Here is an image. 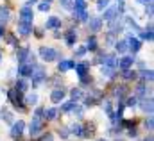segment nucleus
Segmentation results:
<instances>
[{
  "instance_id": "f257e3e1",
  "label": "nucleus",
  "mask_w": 154,
  "mask_h": 141,
  "mask_svg": "<svg viewBox=\"0 0 154 141\" xmlns=\"http://www.w3.org/2000/svg\"><path fill=\"white\" fill-rule=\"evenodd\" d=\"M7 97H9L11 104L16 107L18 111H25V106H23V95H22L20 91H16V89H9Z\"/></svg>"
},
{
  "instance_id": "f03ea898",
  "label": "nucleus",
  "mask_w": 154,
  "mask_h": 141,
  "mask_svg": "<svg viewBox=\"0 0 154 141\" xmlns=\"http://www.w3.org/2000/svg\"><path fill=\"white\" fill-rule=\"evenodd\" d=\"M39 57H41L43 61L50 63V61H56V59L59 57V52H57L56 48H52V46H41V48H39Z\"/></svg>"
},
{
  "instance_id": "7ed1b4c3",
  "label": "nucleus",
  "mask_w": 154,
  "mask_h": 141,
  "mask_svg": "<svg viewBox=\"0 0 154 141\" xmlns=\"http://www.w3.org/2000/svg\"><path fill=\"white\" fill-rule=\"evenodd\" d=\"M31 79H32V86H39V84L47 79V71H45V68H43V66H36V64H34V70H32Z\"/></svg>"
},
{
  "instance_id": "20e7f679",
  "label": "nucleus",
  "mask_w": 154,
  "mask_h": 141,
  "mask_svg": "<svg viewBox=\"0 0 154 141\" xmlns=\"http://www.w3.org/2000/svg\"><path fill=\"white\" fill-rule=\"evenodd\" d=\"M32 20H34V13H32V9H31L29 5H23V7L20 9V20H18V22L32 23Z\"/></svg>"
},
{
  "instance_id": "39448f33",
  "label": "nucleus",
  "mask_w": 154,
  "mask_h": 141,
  "mask_svg": "<svg viewBox=\"0 0 154 141\" xmlns=\"http://www.w3.org/2000/svg\"><path fill=\"white\" fill-rule=\"evenodd\" d=\"M41 129H43V118L34 116L32 122H31V125H29V132H31V136H38L39 132H41Z\"/></svg>"
},
{
  "instance_id": "423d86ee",
  "label": "nucleus",
  "mask_w": 154,
  "mask_h": 141,
  "mask_svg": "<svg viewBox=\"0 0 154 141\" xmlns=\"http://www.w3.org/2000/svg\"><path fill=\"white\" fill-rule=\"evenodd\" d=\"M25 130V122L23 120H18V122H13V127H11V136L13 138H20Z\"/></svg>"
},
{
  "instance_id": "0eeeda50",
  "label": "nucleus",
  "mask_w": 154,
  "mask_h": 141,
  "mask_svg": "<svg viewBox=\"0 0 154 141\" xmlns=\"http://www.w3.org/2000/svg\"><path fill=\"white\" fill-rule=\"evenodd\" d=\"M125 41H127V48H129L133 54L140 52V48H142V43H140V39H138V38H134L133 34H129Z\"/></svg>"
},
{
  "instance_id": "6e6552de",
  "label": "nucleus",
  "mask_w": 154,
  "mask_h": 141,
  "mask_svg": "<svg viewBox=\"0 0 154 141\" xmlns=\"http://www.w3.org/2000/svg\"><path fill=\"white\" fill-rule=\"evenodd\" d=\"M29 56H31L29 46H22V48H18V52H16V59H18V63H20V64L29 63Z\"/></svg>"
},
{
  "instance_id": "1a4fd4ad",
  "label": "nucleus",
  "mask_w": 154,
  "mask_h": 141,
  "mask_svg": "<svg viewBox=\"0 0 154 141\" xmlns=\"http://www.w3.org/2000/svg\"><path fill=\"white\" fill-rule=\"evenodd\" d=\"M65 97H66V93H65V89H63V88H56V89H52V93H50V100H52L54 104L63 102V100H65Z\"/></svg>"
},
{
  "instance_id": "9d476101",
  "label": "nucleus",
  "mask_w": 154,
  "mask_h": 141,
  "mask_svg": "<svg viewBox=\"0 0 154 141\" xmlns=\"http://www.w3.org/2000/svg\"><path fill=\"white\" fill-rule=\"evenodd\" d=\"M133 64H134V57H131V56H124L120 61H116V66H118L122 71H124V70H129Z\"/></svg>"
},
{
  "instance_id": "9b49d317",
  "label": "nucleus",
  "mask_w": 154,
  "mask_h": 141,
  "mask_svg": "<svg viewBox=\"0 0 154 141\" xmlns=\"http://www.w3.org/2000/svg\"><path fill=\"white\" fill-rule=\"evenodd\" d=\"M32 70H34V64H27V63H23V64L18 66V75H20L22 79H27V77L32 75Z\"/></svg>"
},
{
  "instance_id": "f8f14e48",
  "label": "nucleus",
  "mask_w": 154,
  "mask_h": 141,
  "mask_svg": "<svg viewBox=\"0 0 154 141\" xmlns=\"http://www.w3.org/2000/svg\"><path fill=\"white\" fill-rule=\"evenodd\" d=\"M118 7L116 5H113V7H106V11H104V20L106 22H111V20H115V18H118Z\"/></svg>"
},
{
  "instance_id": "ddd939ff",
  "label": "nucleus",
  "mask_w": 154,
  "mask_h": 141,
  "mask_svg": "<svg viewBox=\"0 0 154 141\" xmlns=\"http://www.w3.org/2000/svg\"><path fill=\"white\" fill-rule=\"evenodd\" d=\"M18 32L22 36H29L32 32V23H25V22H18Z\"/></svg>"
},
{
  "instance_id": "4468645a",
  "label": "nucleus",
  "mask_w": 154,
  "mask_h": 141,
  "mask_svg": "<svg viewBox=\"0 0 154 141\" xmlns=\"http://www.w3.org/2000/svg\"><path fill=\"white\" fill-rule=\"evenodd\" d=\"M74 68H75L77 75H79V79H82V77H86V75H88L90 64H88V63H79V64H75Z\"/></svg>"
},
{
  "instance_id": "2eb2a0df",
  "label": "nucleus",
  "mask_w": 154,
  "mask_h": 141,
  "mask_svg": "<svg viewBox=\"0 0 154 141\" xmlns=\"http://www.w3.org/2000/svg\"><path fill=\"white\" fill-rule=\"evenodd\" d=\"M102 66H108V68H113L115 70V66H116V57H115V54H108V56H104L102 57Z\"/></svg>"
},
{
  "instance_id": "dca6fc26",
  "label": "nucleus",
  "mask_w": 154,
  "mask_h": 141,
  "mask_svg": "<svg viewBox=\"0 0 154 141\" xmlns=\"http://www.w3.org/2000/svg\"><path fill=\"white\" fill-rule=\"evenodd\" d=\"M88 25H90V31L91 32H99L100 27H102V20L100 18H90L88 20Z\"/></svg>"
},
{
  "instance_id": "f3484780",
  "label": "nucleus",
  "mask_w": 154,
  "mask_h": 141,
  "mask_svg": "<svg viewBox=\"0 0 154 141\" xmlns=\"http://www.w3.org/2000/svg\"><path fill=\"white\" fill-rule=\"evenodd\" d=\"M74 66H75V63H74V61L63 59V61H59V64H57V70H59V71H68V70H72Z\"/></svg>"
},
{
  "instance_id": "a211bd4d",
  "label": "nucleus",
  "mask_w": 154,
  "mask_h": 141,
  "mask_svg": "<svg viewBox=\"0 0 154 141\" xmlns=\"http://www.w3.org/2000/svg\"><path fill=\"white\" fill-rule=\"evenodd\" d=\"M45 27H47V29H57V27H61V20H59L57 16H50V18L45 22Z\"/></svg>"
},
{
  "instance_id": "6ab92c4d",
  "label": "nucleus",
  "mask_w": 154,
  "mask_h": 141,
  "mask_svg": "<svg viewBox=\"0 0 154 141\" xmlns=\"http://www.w3.org/2000/svg\"><path fill=\"white\" fill-rule=\"evenodd\" d=\"M140 107H142V111H145V112L152 114V98H151V97H149V98H142Z\"/></svg>"
},
{
  "instance_id": "aec40b11",
  "label": "nucleus",
  "mask_w": 154,
  "mask_h": 141,
  "mask_svg": "<svg viewBox=\"0 0 154 141\" xmlns=\"http://www.w3.org/2000/svg\"><path fill=\"white\" fill-rule=\"evenodd\" d=\"M65 39H66V45H68V46H74L75 41H77V32L74 29H70V31L65 34Z\"/></svg>"
},
{
  "instance_id": "412c9836",
  "label": "nucleus",
  "mask_w": 154,
  "mask_h": 141,
  "mask_svg": "<svg viewBox=\"0 0 154 141\" xmlns=\"http://www.w3.org/2000/svg\"><path fill=\"white\" fill-rule=\"evenodd\" d=\"M14 89L20 91V93H25V91L29 89V82H27V79H22V77H20V79L16 80V88H14Z\"/></svg>"
},
{
  "instance_id": "4be33fe9",
  "label": "nucleus",
  "mask_w": 154,
  "mask_h": 141,
  "mask_svg": "<svg viewBox=\"0 0 154 141\" xmlns=\"http://www.w3.org/2000/svg\"><path fill=\"white\" fill-rule=\"evenodd\" d=\"M11 18V9L7 5H0V22H7Z\"/></svg>"
},
{
  "instance_id": "5701e85b",
  "label": "nucleus",
  "mask_w": 154,
  "mask_h": 141,
  "mask_svg": "<svg viewBox=\"0 0 154 141\" xmlns=\"http://www.w3.org/2000/svg\"><path fill=\"white\" fill-rule=\"evenodd\" d=\"M57 112H59V111H57L56 107H48V109H45V111H43V116H45L47 120H56Z\"/></svg>"
},
{
  "instance_id": "b1692460",
  "label": "nucleus",
  "mask_w": 154,
  "mask_h": 141,
  "mask_svg": "<svg viewBox=\"0 0 154 141\" xmlns=\"http://www.w3.org/2000/svg\"><path fill=\"white\" fill-rule=\"evenodd\" d=\"M140 38L145 39V41H152V25H149L147 29L140 31Z\"/></svg>"
},
{
  "instance_id": "393cba45",
  "label": "nucleus",
  "mask_w": 154,
  "mask_h": 141,
  "mask_svg": "<svg viewBox=\"0 0 154 141\" xmlns=\"http://www.w3.org/2000/svg\"><path fill=\"white\" fill-rule=\"evenodd\" d=\"M115 48H116V52L118 54H125L129 48H127V41L125 39H120V41H116L115 43Z\"/></svg>"
},
{
  "instance_id": "a878e982",
  "label": "nucleus",
  "mask_w": 154,
  "mask_h": 141,
  "mask_svg": "<svg viewBox=\"0 0 154 141\" xmlns=\"http://www.w3.org/2000/svg\"><path fill=\"white\" fill-rule=\"evenodd\" d=\"M145 95H147V88H145V82H142L136 88V98H145Z\"/></svg>"
},
{
  "instance_id": "bb28decb",
  "label": "nucleus",
  "mask_w": 154,
  "mask_h": 141,
  "mask_svg": "<svg viewBox=\"0 0 154 141\" xmlns=\"http://www.w3.org/2000/svg\"><path fill=\"white\" fill-rule=\"evenodd\" d=\"M140 75H142V82H147V80L151 82V80L154 79L152 70H142V73H140Z\"/></svg>"
},
{
  "instance_id": "cd10ccee",
  "label": "nucleus",
  "mask_w": 154,
  "mask_h": 141,
  "mask_svg": "<svg viewBox=\"0 0 154 141\" xmlns=\"http://www.w3.org/2000/svg\"><path fill=\"white\" fill-rule=\"evenodd\" d=\"M86 50H97V39H95V36H90L88 38V43H86Z\"/></svg>"
},
{
  "instance_id": "c85d7f7f",
  "label": "nucleus",
  "mask_w": 154,
  "mask_h": 141,
  "mask_svg": "<svg viewBox=\"0 0 154 141\" xmlns=\"http://www.w3.org/2000/svg\"><path fill=\"white\" fill-rule=\"evenodd\" d=\"M68 130H70V134H75V136H82V125H81V123H74V125H72V127H70Z\"/></svg>"
},
{
  "instance_id": "c756f323",
  "label": "nucleus",
  "mask_w": 154,
  "mask_h": 141,
  "mask_svg": "<svg viewBox=\"0 0 154 141\" xmlns=\"http://www.w3.org/2000/svg\"><path fill=\"white\" fill-rule=\"evenodd\" d=\"M77 106V102H74V100H70V102H65L63 106H61V111H65V112H70V111H74Z\"/></svg>"
},
{
  "instance_id": "7c9ffc66",
  "label": "nucleus",
  "mask_w": 154,
  "mask_h": 141,
  "mask_svg": "<svg viewBox=\"0 0 154 141\" xmlns=\"http://www.w3.org/2000/svg\"><path fill=\"white\" fill-rule=\"evenodd\" d=\"M25 104H27V106H36V104H38V95H36V93H31V95H27V98H25Z\"/></svg>"
},
{
  "instance_id": "2f4dec72",
  "label": "nucleus",
  "mask_w": 154,
  "mask_h": 141,
  "mask_svg": "<svg viewBox=\"0 0 154 141\" xmlns=\"http://www.w3.org/2000/svg\"><path fill=\"white\" fill-rule=\"evenodd\" d=\"M115 95H116V98H120V100H122V98L127 95V86H118V88H116V91H115Z\"/></svg>"
},
{
  "instance_id": "473e14b6",
  "label": "nucleus",
  "mask_w": 154,
  "mask_h": 141,
  "mask_svg": "<svg viewBox=\"0 0 154 141\" xmlns=\"http://www.w3.org/2000/svg\"><path fill=\"white\" fill-rule=\"evenodd\" d=\"M136 75H138L136 71H131V70H124V71H122V77H124L125 80H134V79H136Z\"/></svg>"
},
{
  "instance_id": "72a5a7b5",
  "label": "nucleus",
  "mask_w": 154,
  "mask_h": 141,
  "mask_svg": "<svg viewBox=\"0 0 154 141\" xmlns=\"http://www.w3.org/2000/svg\"><path fill=\"white\" fill-rule=\"evenodd\" d=\"M70 97H72V100H74V102H77L79 98H82V91H81L79 88H74V89L70 91Z\"/></svg>"
},
{
  "instance_id": "f704fd0d",
  "label": "nucleus",
  "mask_w": 154,
  "mask_h": 141,
  "mask_svg": "<svg viewBox=\"0 0 154 141\" xmlns=\"http://www.w3.org/2000/svg\"><path fill=\"white\" fill-rule=\"evenodd\" d=\"M0 116H2V120H5L7 123H13V114H11L9 111H4V109H2V111H0Z\"/></svg>"
},
{
  "instance_id": "c9c22d12",
  "label": "nucleus",
  "mask_w": 154,
  "mask_h": 141,
  "mask_svg": "<svg viewBox=\"0 0 154 141\" xmlns=\"http://www.w3.org/2000/svg\"><path fill=\"white\" fill-rule=\"evenodd\" d=\"M50 4H52V0H43V2H39L38 9L45 13V11H48V9H50Z\"/></svg>"
},
{
  "instance_id": "e433bc0d",
  "label": "nucleus",
  "mask_w": 154,
  "mask_h": 141,
  "mask_svg": "<svg viewBox=\"0 0 154 141\" xmlns=\"http://www.w3.org/2000/svg\"><path fill=\"white\" fill-rule=\"evenodd\" d=\"M104 111L108 112V116H109L111 122H113V107H111V102H104Z\"/></svg>"
},
{
  "instance_id": "4c0bfd02",
  "label": "nucleus",
  "mask_w": 154,
  "mask_h": 141,
  "mask_svg": "<svg viewBox=\"0 0 154 141\" xmlns=\"http://www.w3.org/2000/svg\"><path fill=\"white\" fill-rule=\"evenodd\" d=\"M108 4H109V0H99V2H97V9H99V11H104V9L108 7Z\"/></svg>"
},
{
  "instance_id": "58836bf2",
  "label": "nucleus",
  "mask_w": 154,
  "mask_h": 141,
  "mask_svg": "<svg viewBox=\"0 0 154 141\" xmlns=\"http://www.w3.org/2000/svg\"><path fill=\"white\" fill-rule=\"evenodd\" d=\"M61 5H63L65 9H68V11H70V9L74 7V0H61Z\"/></svg>"
},
{
  "instance_id": "ea45409f",
  "label": "nucleus",
  "mask_w": 154,
  "mask_h": 141,
  "mask_svg": "<svg viewBox=\"0 0 154 141\" xmlns=\"http://www.w3.org/2000/svg\"><path fill=\"white\" fill-rule=\"evenodd\" d=\"M102 75H106V77H113V73H115V71H113V68H108V66H102Z\"/></svg>"
},
{
  "instance_id": "a19ab883",
  "label": "nucleus",
  "mask_w": 154,
  "mask_h": 141,
  "mask_svg": "<svg viewBox=\"0 0 154 141\" xmlns=\"http://www.w3.org/2000/svg\"><path fill=\"white\" fill-rule=\"evenodd\" d=\"M5 39H7V43H9V45H13V46H18V41H16V38H14L13 34H7V38H5Z\"/></svg>"
},
{
  "instance_id": "79ce46f5",
  "label": "nucleus",
  "mask_w": 154,
  "mask_h": 141,
  "mask_svg": "<svg viewBox=\"0 0 154 141\" xmlns=\"http://www.w3.org/2000/svg\"><path fill=\"white\" fill-rule=\"evenodd\" d=\"M136 102H138V98H136V97H129L125 106H127V107H134V106H136Z\"/></svg>"
},
{
  "instance_id": "37998d69",
  "label": "nucleus",
  "mask_w": 154,
  "mask_h": 141,
  "mask_svg": "<svg viewBox=\"0 0 154 141\" xmlns=\"http://www.w3.org/2000/svg\"><path fill=\"white\" fill-rule=\"evenodd\" d=\"M59 136H61V138H63V140H66V138H68V136H70V130H68V129H65V127H63V129H59Z\"/></svg>"
},
{
  "instance_id": "c03bdc74",
  "label": "nucleus",
  "mask_w": 154,
  "mask_h": 141,
  "mask_svg": "<svg viewBox=\"0 0 154 141\" xmlns=\"http://www.w3.org/2000/svg\"><path fill=\"white\" fill-rule=\"evenodd\" d=\"M86 52H88V50H86V46H79V48L75 50V56H77V57H82Z\"/></svg>"
},
{
  "instance_id": "a18cd8bd",
  "label": "nucleus",
  "mask_w": 154,
  "mask_h": 141,
  "mask_svg": "<svg viewBox=\"0 0 154 141\" xmlns=\"http://www.w3.org/2000/svg\"><path fill=\"white\" fill-rule=\"evenodd\" d=\"M152 118H147V120H145V129H147V130H149V132H151V130H152Z\"/></svg>"
},
{
  "instance_id": "49530a36",
  "label": "nucleus",
  "mask_w": 154,
  "mask_h": 141,
  "mask_svg": "<svg viewBox=\"0 0 154 141\" xmlns=\"http://www.w3.org/2000/svg\"><path fill=\"white\" fill-rule=\"evenodd\" d=\"M39 141H54V138H52V134H50V132H47V134H43V136H41V140Z\"/></svg>"
},
{
  "instance_id": "de8ad7c7",
  "label": "nucleus",
  "mask_w": 154,
  "mask_h": 141,
  "mask_svg": "<svg viewBox=\"0 0 154 141\" xmlns=\"http://www.w3.org/2000/svg\"><path fill=\"white\" fill-rule=\"evenodd\" d=\"M82 112H84V109H82V107H79V106H75V109H74V114H77V116L81 118V116H82Z\"/></svg>"
},
{
  "instance_id": "09e8293b",
  "label": "nucleus",
  "mask_w": 154,
  "mask_h": 141,
  "mask_svg": "<svg viewBox=\"0 0 154 141\" xmlns=\"http://www.w3.org/2000/svg\"><path fill=\"white\" fill-rule=\"evenodd\" d=\"M127 134H129L131 138H136V129H134V125H133V127H131V129L127 130Z\"/></svg>"
},
{
  "instance_id": "8fccbe9b",
  "label": "nucleus",
  "mask_w": 154,
  "mask_h": 141,
  "mask_svg": "<svg viewBox=\"0 0 154 141\" xmlns=\"http://www.w3.org/2000/svg\"><path fill=\"white\" fill-rule=\"evenodd\" d=\"M147 13H149V16L152 18V2H151V4H147Z\"/></svg>"
},
{
  "instance_id": "3c124183",
  "label": "nucleus",
  "mask_w": 154,
  "mask_h": 141,
  "mask_svg": "<svg viewBox=\"0 0 154 141\" xmlns=\"http://www.w3.org/2000/svg\"><path fill=\"white\" fill-rule=\"evenodd\" d=\"M32 31L36 32V36H38V38H41V36H43V31H41V29H32Z\"/></svg>"
},
{
  "instance_id": "603ef678",
  "label": "nucleus",
  "mask_w": 154,
  "mask_h": 141,
  "mask_svg": "<svg viewBox=\"0 0 154 141\" xmlns=\"http://www.w3.org/2000/svg\"><path fill=\"white\" fill-rule=\"evenodd\" d=\"M136 2H140V4H151L152 0H136Z\"/></svg>"
},
{
  "instance_id": "864d4df0",
  "label": "nucleus",
  "mask_w": 154,
  "mask_h": 141,
  "mask_svg": "<svg viewBox=\"0 0 154 141\" xmlns=\"http://www.w3.org/2000/svg\"><path fill=\"white\" fill-rule=\"evenodd\" d=\"M2 34H4V25L0 23V38H2Z\"/></svg>"
},
{
  "instance_id": "5fc2aeb1",
  "label": "nucleus",
  "mask_w": 154,
  "mask_h": 141,
  "mask_svg": "<svg viewBox=\"0 0 154 141\" xmlns=\"http://www.w3.org/2000/svg\"><path fill=\"white\" fill-rule=\"evenodd\" d=\"M145 141H152V136H149V138H145Z\"/></svg>"
},
{
  "instance_id": "6e6d98bb",
  "label": "nucleus",
  "mask_w": 154,
  "mask_h": 141,
  "mask_svg": "<svg viewBox=\"0 0 154 141\" xmlns=\"http://www.w3.org/2000/svg\"><path fill=\"white\" fill-rule=\"evenodd\" d=\"M97 141H108V140H97Z\"/></svg>"
},
{
  "instance_id": "4d7b16f0",
  "label": "nucleus",
  "mask_w": 154,
  "mask_h": 141,
  "mask_svg": "<svg viewBox=\"0 0 154 141\" xmlns=\"http://www.w3.org/2000/svg\"><path fill=\"white\" fill-rule=\"evenodd\" d=\"M0 59H2V56H0Z\"/></svg>"
},
{
  "instance_id": "13d9d810",
  "label": "nucleus",
  "mask_w": 154,
  "mask_h": 141,
  "mask_svg": "<svg viewBox=\"0 0 154 141\" xmlns=\"http://www.w3.org/2000/svg\"><path fill=\"white\" fill-rule=\"evenodd\" d=\"M120 2H122V0H120Z\"/></svg>"
},
{
  "instance_id": "bf43d9fd",
  "label": "nucleus",
  "mask_w": 154,
  "mask_h": 141,
  "mask_svg": "<svg viewBox=\"0 0 154 141\" xmlns=\"http://www.w3.org/2000/svg\"><path fill=\"white\" fill-rule=\"evenodd\" d=\"M32 2H34V0H32Z\"/></svg>"
}]
</instances>
